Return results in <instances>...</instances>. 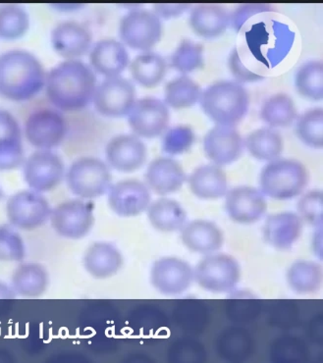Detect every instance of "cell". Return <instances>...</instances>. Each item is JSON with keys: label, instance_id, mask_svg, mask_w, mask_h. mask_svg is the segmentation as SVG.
<instances>
[{"label": "cell", "instance_id": "obj_1", "mask_svg": "<svg viewBox=\"0 0 323 363\" xmlns=\"http://www.w3.org/2000/svg\"><path fill=\"white\" fill-rule=\"evenodd\" d=\"M96 89V73L83 61H63L46 75V94L58 108L64 111L83 109L92 101Z\"/></svg>", "mask_w": 323, "mask_h": 363}, {"label": "cell", "instance_id": "obj_2", "mask_svg": "<svg viewBox=\"0 0 323 363\" xmlns=\"http://www.w3.org/2000/svg\"><path fill=\"white\" fill-rule=\"evenodd\" d=\"M43 64L27 50H12L0 55V96L13 101H29L45 86Z\"/></svg>", "mask_w": 323, "mask_h": 363}, {"label": "cell", "instance_id": "obj_3", "mask_svg": "<svg viewBox=\"0 0 323 363\" xmlns=\"http://www.w3.org/2000/svg\"><path fill=\"white\" fill-rule=\"evenodd\" d=\"M199 104L215 124L235 127L247 114L250 94L237 82L219 81L202 91Z\"/></svg>", "mask_w": 323, "mask_h": 363}, {"label": "cell", "instance_id": "obj_4", "mask_svg": "<svg viewBox=\"0 0 323 363\" xmlns=\"http://www.w3.org/2000/svg\"><path fill=\"white\" fill-rule=\"evenodd\" d=\"M309 184L306 166L296 160L270 161L261 170V193L276 201H288L300 196Z\"/></svg>", "mask_w": 323, "mask_h": 363}, {"label": "cell", "instance_id": "obj_5", "mask_svg": "<svg viewBox=\"0 0 323 363\" xmlns=\"http://www.w3.org/2000/svg\"><path fill=\"white\" fill-rule=\"evenodd\" d=\"M109 165L97 157H81L74 161L66 173L69 190L82 199L101 198L111 186Z\"/></svg>", "mask_w": 323, "mask_h": 363}, {"label": "cell", "instance_id": "obj_6", "mask_svg": "<svg viewBox=\"0 0 323 363\" xmlns=\"http://www.w3.org/2000/svg\"><path fill=\"white\" fill-rule=\"evenodd\" d=\"M119 35L123 45L146 52L155 48L163 37V23L155 13L131 10L120 21Z\"/></svg>", "mask_w": 323, "mask_h": 363}, {"label": "cell", "instance_id": "obj_7", "mask_svg": "<svg viewBox=\"0 0 323 363\" xmlns=\"http://www.w3.org/2000/svg\"><path fill=\"white\" fill-rule=\"evenodd\" d=\"M241 278L239 263L227 255H212L204 257L194 270V280L204 290L212 293H229Z\"/></svg>", "mask_w": 323, "mask_h": 363}, {"label": "cell", "instance_id": "obj_8", "mask_svg": "<svg viewBox=\"0 0 323 363\" xmlns=\"http://www.w3.org/2000/svg\"><path fill=\"white\" fill-rule=\"evenodd\" d=\"M50 224L56 234L69 240H80L94 224V204L83 199H71L51 209Z\"/></svg>", "mask_w": 323, "mask_h": 363}, {"label": "cell", "instance_id": "obj_9", "mask_svg": "<svg viewBox=\"0 0 323 363\" xmlns=\"http://www.w3.org/2000/svg\"><path fill=\"white\" fill-rule=\"evenodd\" d=\"M51 208L42 194L33 190L21 191L10 196L6 203V216L15 229L32 231L50 219Z\"/></svg>", "mask_w": 323, "mask_h": 363}, {"label": "cell", "instance_id": "obj_10", "mask_svg": "<svg viewBox=\"0 0 323 363\" xmlns=\"http://www.w3.org/2000/svg\"><path fill=\"white\" fill-rule=\"evenodd\" d=\"M92 101L97 111L104 116L123 117L129 113L136 101V89L126 78L109 77L97 86Z\"/></svg>", "mask_w": 323, "mask_h": 363}, {"label": "cell", "instance_id": "obj_11", "mask_svg": "<svg viewBox=\"0 0 323 363\" xmlns=\"http://www.w3.org/2000/svg\"><path fill=\"white\" fill-rule=\"evenodd\" d=\"M170 112L168 104L155 97H143L133 104L128 123L138 138L153 139L168 130Z\"/></svg>", "mask_w": 323, "mask_h": 363}, {"label": "cell", "instance_id": "obj_12", "mask_svg": "<svg viewBox=\"0 0 323 363\" xmlns=\"http://www.w3.org/2000/svg\"><path fill=\"white\" fill-rule=\"evenodd\" d=\"M23 172L31 190L42 194L53 190L62 182L65 167L56 153L38 150L25 160Z\"/></svg>", "mask_w": 323, "mask_h": 363}, {"label": "cell", "instance_id": "obj_13", "mask_svg": "<svg viewBox=\"0 0 323 363\" xmlns=\"http://www.w3.org/2000/svg\"><path fill=\"white\" fill-rule=\"evenodd\" d=\"M66 131L65 119L53 109L35 110L25 124L26 138L38 150H50L58 147L65 138Z\"/></svg>", "mask_w": 323, "mask_h": 363}, {"label": "cell", "instance_id": "obj_14", "mask_svg": "<svg viewBox=\"0 0 323 363\" xmlns=\"http://www.w3.org/2000/svg\"><path fill=\"white\" fill-rule=\"evenodd\" d=\"M193 281V268L181 258L161 257L151 267V285L163 295H181L191 287Z\"/></svg>", "mask_w": 323, "mask_h": 363}, {"label": "cell", "instance_id": "obj_15", "mask_svg": "<svg viewBox=\"0 0 323 363\" xmlns=\"http://www.w3.org/2000/svg\"><path fill=\"white\" fill-rule=\"evenodd\" d=\"M107 203L110 209L121 217H135L147 211L151 203L150 189L137 179H126L110 186Z\"/></svg>", "mask_w": 323, "mask_h": 363}, {"label": "cell", "instance_id": "obj_16", "mask_svg": "<svg viewBox=\"0 0 323 363\" xmlns=\"http://www.w3.org/2000/svg\"><path fill=\"white\" fill-rule=\"evenodd\" d=\"M105 157L110 167L119 172L132 173L145 164L148 150L137 135L122 134L109 140Z\"/></svg>", "mask_w": 323, "mask_h": 363}, {"label": "cell", "instance_id": "obj_17", "mask_svg": "<svg viewBox=\"0 0 323 363\" xmlns=\"http://www.w3.org/2000/svg\"><path fill=\"white\" fill-rule=\"evenodd\" d=\"M225 196V209L236 223H256L268 211L265 194L253 186H237L227 191Z\"/></svg>", "mask_w": 323, "mask_h": 363}, {"label": "cell", "instance_id": "obj_18", "mask_svg": "<svg viewBox=\"0 0 323 363\" xmlns=\"http://www.w3.org/2000/svg\"><path fill=\"white\" fill-rule=\"evenodd\" d=\"M243 147L242 135L235 127L217 125L204 135V153L214 164L220 167L239 160Z\"/></svg>", "mask_w": 323, "mask_h": 363}, {"label": "cell", "instance_id": "obj_19", "mask_svg": "<svg viewBox=\"0 0 323 363\" xmlns=\"http://www.w3.org/2000/svg\"><path fill=\"white\" fill-rule=\"evenodd\" d=\"M50 40L59 55L72 60L91 50L92 35L87 26L75 21H64L53 28Z\"/></svg>", "mask_w": 323, "mask_h": 363}, {"label": "cell", "instance_id": "obj_20", "mask_svg": "<svg viewBox=\"0 0 323 363\" xmlns=\"http://www.w3.org/2000/svg\"><path fill=\"white\" fill-rule=\"evenodd\" d=\"M145 180L150 191L158 196H165L181 190L187 176L178 161L161 157L151 161L148 166Z\"/></svg>", "mask_w": 323, "mask_h": 363}, {"label": "cell", "instance_id": "obj_21", "mask_svg": "<svg viewBox=\"0 0 323 363\" xmlns=\"http://www.w3.org/2000/svg\"><path fill=\"white\" fill-rule=\"evenodd\" d=\"M24 158L21 127L9 111L0 109V171L15 169Z\"/></svg>", "mask_w": 323, "mask_h": 363}, {"label": "cell", "instance_id": "obj_22", "mask_svg": "<svg viewBox=\"0 0 323 363\" xmlns=\"http://www.w3.org/2000/svg\"><path fill=\"white\" fill-rule=\"evenodd\" d=\"M302 225L304 221L294 212L271 214L263 225V238L274 249L289 250L301 237Z\"/></svg>", "mask_w": 323, "mask_h": 363}, {"label": "cell", "instance_id": "obj_23", "mask_svg": "<svg viewBox=\"0 0 323 363\" xmlns=\"http://www.w3.org/2000/svg\"><path fill=\"white\" fill-rule=\"evenodd\" d=\"M89 62L92 70L105 78L120 76L129 64V53L119 40L104 38L91 48Z\"/></svg>", "mask_w": 323, "mask_h": 363}, {"label": "cell", "instance_id": "obj_24", "mask_svg": "<svg viewBox=\"0 0 323 363\" xmlns=\"http://www.w3.org/2000/svg\"><path fill=\"white\" fill-rule=\"evenodd\" d=\"M181 231L182 242L196 254H214L221 249L224 242L221 229L209 220H194L185 224Z\"/></svg>", "mask_w": 323, "mask_h": 363}, {"label": "cell", "instance_id": "obj_25", "mask_svg": "<svg viewBox=\"0 0 323 363\" xmlns=\"http://www.w3.org/2000/svg\"><path fill=\"white\" fill-rule=\"evenodd\" d=\"M84 269L92 278L104 280L114 277L123 265V257L115 245L96 242L89 245L83 257Z\"/></svg>", "mask_w": 323, "mask_h": 363}, {"label": "cell", "instance_id": "obj_26", "mask_svg": "<svg viewBox=\"0 0 323 363\" xmlns=\"http://www.w3.org/2000/svg\"><path fill=\"white\" fill-rule=\"evenodd\" d=\"M190 25L199 37L217 38L224 34L230 25V13L220 4H197L190 14Z\"/></svg>", "mask_w": 323, "mask_h": 363}, {"label": "cell", "instance_id": "obj_27", "mask_svg": "<svg viewBox=\"0 0 323 363\" xmlns=\"http://www.w3.org/2000/svg\"><path fill=\"white\" fill-rule=\"evenodd\" d=\"M215 347L220 359L225 362H243L252 357L255 341L247 329L230 326L219 333Z\"/></svg>", "mask_w": 323, "mask_h": 363}, {"label": "cell", "instance_id": "obj_28", "mask_svg": "<svg viewBox=\"0 0 323 363\" xmlns=\"http://www.w3.org/2000/svg\"><path fill=\"white\" fill-rule=\"evenodd\" d=\"M190 190L201 199H219L228 191L226 173L219 165H202L191 173L188 179Z\"/></svg>", "mask_w": 323, "mask_h": 363}, {"label": "cell", "instance_id": "obj_29", "mask_svg": "<svg viewBox=\"0 0 323 363\" xmlns=\"http://www.w3.org/2000/svg\"><path fill=\"white\" fill-rule=\"evenodd\" d=\"M50 285V275L40 263H22L14 270L11 287L16 295L26 298L42 296Z\"/></svg>", "mask_w": 323, "mask_h": 363}, {"label": "cell", "instance_id": "obj_30", "mask_svg": "<svg viewBox=\"0 0 323 363\" xmlns=\"http://www.w3.org/2000/svg\"><path fill=\"white\" fill-rule=\"evenodd\" d=\"M148 219L158 231L173 233L180 231L187 221V212L175 199L160 198L150 203Z\"/></svg>", "mask_w": 323, "mask_h": 363}, {"label": "cell", "instance_id": "obj_31", "mask_svg": "<svg viewBox=\"0 0 323 363\" xmlns=\"http://www.w3.org/2000/svg\"><path fill=\"white\" fill-rule=\"evenodd\" d=\"M243 145L256 160L270 162L280 157L284 140L273 128H261L246 137Z\"/></svg>", "mask_w": 323, "mask_h": 363}, {"label": "cell", "instance_id": "obj_32", "mask_svg": "<svg viewBox=\"0 0 323 363\" xmlns=\"http://www.w3.org/2000/svg\"><path fill=\"white\" fill-rule=\"evenodd\" d=\"M165 60L158 53L146 51L136 56L130 64V73L133 80L145 88H155L160 85L166 75Z\"/></svg>", "mask_w": 323, "mask_h": 363}, {"label": "cell", "instance_id": "obj_33", "mask_svg": "<svg viewBox=\"0 0 323 363\" xmlns=\"http://www.w3.org/2000/svg\"><path fill=\"white\" fill-rule=\"evenodd\" d=\"M287 283L299 295H310L319 290L322 284V268L319 263L298 260L287 271Z\"/></svg>", "mask_w": 323, "mask_h": 363}, {"label": "cell", "instance_id": "obj_34", "mask_svg": "<svg viewBox=\"0 0 323 363\" xmlns=\"http://www.w3.org/2000/svg\"><path fill=\"white\" fill-rule=\"evenodd\" d=\"M261 118L271 128H286L297 118V108L291 96L276 94L268 97L261 109Z\"/></svg>", "mask_w": 323, "mask_h": 363}, {"label": "cell", "instance_id": "obj_35", "mask_svg": "<svg viewBox=\"0 0 323 363\" xmlns=\"http://www.w3.org/2000/svg\"><path fill=\"white\" fill-rule=\"evenodd\" d=\"M263 303L258 296L247 291L232 294L225 304V313L236 324H248L263 313Z\"/></svg>", "mask_w": 323, "mask_h": 363}, {"label": "cell", "instance_id": "obj_36", "mask_svg": "<svg viewBox=\"0 0 323 363\" xmlns=\"http://www.w3.org/2000/svg\"><path fill=\"white\" fill-rule=\"evenodd\" d=\"M202 93L199 84L188 76L182 75L168 82L164 89V102L174 109L189 108L199 101Z\"/></svg>", "mask_w": 323, "mask_h": 363}, {"label": "cell", "instance_id": "obj_37", "mask_svg": "<svg viewBox=\"0 0 323 363\" xmlns=\"http://www.w3.org/2000/svg\"><path fill=\"white\" fill-rule=\"evenodd\" d=\"M295 86L302 96L312 101H322L323 97V63L312 60L302 64L295 76Z\"/></svg>", "mask_w": 323, "mask_h": 363}, {"label": "cell", "instance_id": "obj_38", "mask_svg": "<svg viewBox=\"0 0 323 363\" xmlns=\"http://www.w3.org/2000/svg\"><path fill=\"white\" fill-rule=\"evenodd\" d=\"M30 28V16L18 4L0 6V38L13 40L22 38Z\"/></svg>", "mask_w": 323, "mask_h": 363}, {"label": "cell", "instance_id": "obj_39", "mask_svg": "<svg viewBox=\"0 0 323 363\" xmlns=\"http://www.w3.org/2000/svg\"><path fill=\"white\" fill-rule=\"evenodd\" d=\"M299 139L305 145L320 150L323 147V109L315 107L299 117L296 125Z\"/></svg>", "mask_w": 323, "mask_h": 363}, {"label": "cell", "instance_id": "obj_40", "mask_svg": "<svg viewBox=\"0 0 323 363\" xmlns=\"http://www.w3.org/2000/svg\"><path fill=\"white\" fill-rule=\"evenodd\" d=\"M309 357L306 342L294 335H283L273 342L270 357L275 362H305Z\"/></svg>", "mask_w": 323, "mask_h": 363}, {"label": "cell", "instance_id": "obj_41", "mask_svg": "<svg viewBox=\"0 0 323 363\" xmlns=\"http://www.w3.org/2000/svg\"><path fill=\"white\" fill-rule=\"evenodd\" d=\"M170 63L178 72H193L204 66V47L192 40H183L171 55Z\"/></svg>", "mask_w": 323, "mask_h": 363}, {"label": "cell", "instance_id": "obj_42", "mask_svg": "<svg viewBox=\"0 0 323 363\" xmlns=\"http://www.w3.org/2000/svg\"><path fill=\"white\" fill-rule=\"evenodd\" d=\"M25 257L21 235L11 225H0V262H20Z\"/></svg>", "mask_w": 323, "mask_h": 363}, {"label": "cell", "instance_id": "obj_43", "mask_svg": "<svg viewBox=\"0 0 323 363\" xmlns=\"http://www.w3.org/2000/svg\"><path fill=\"white\" fill-rule=\"evenodd\" d=\"M299 316L300 309L292 301H273L266 308V320L275 328H293L299 321Z\"/></svg>", "mask_w": 323, "mask_h": 363}, {"label": "cell", "instance_id": "obj_44", "mask_svg": "<svg viewBox=\"0 0 323 363\" xmlns=\"http://www.w3.org/2000/svg\"><path fill=\"white\" fill-rule=\"evenodd\" d=\"M323 194L322 191H309L302 196L298 201V216L302 221L314 227L322 225Z\"/></svg>", "mask_w": 323, "mask_h": 363}, {"label": "cell", "instance_id": "obj_45", "mask_svg": "<svg viewBox=\"0 0 323 363\" xmlns=\"http://www.w3.org/2000/svg\"><path fill=\"white\" fill-rule=\"evenodd\" d=\"M183 326L190 332L202 333L209 322V309L206 304L199 300H191L185 303L183 308Z\"/></svg>", "mask_w": 323, "mask_h": 363}, {"label": "cell", "instance_id": "obj_46", "mask_svg": "<svg viewBox=\"0 0 323 363\" xmlns=\"http://www.w3.org/2000/svg\"><path fill=\"white\" fill-rule=\"evenodd\" d=\"M194 135L188 127L177 126L169 130L163 138L164 152L170 155H180L193 144Z\"/></svg>", "mask_w": 323, "mask_h": 363}, {"label": "cell", "instance_id": "obj_47", "mask_svg": "<svg viewBox=\"0 0 323 363\" xmlns=\"http://www.w3.org/2000/svg\"><path fill=\"white\" fill-rule=\"evenodd\" d=\"M273 9L270 4H241L230 14V25L236 30L242 29L243 25L247 22L251 17L255 16L260 13L273 11Z\"/></svg>", "mask_w": 323, "mask_h": 363}, {"label": "cell", "instance_id": "obj_48", "mask_svg": "<svg viewBox=\"0 0 323 363\" xmlns=\"http://www.w3.org/2000/svg\"><path fill=\"white\" fill-rule=\"evenodd\" d=\"M228 66L233 77L237 81V83H251V82H256L263 80V77L251 72L250 70L241 61L239 52L237 48H234L230 53L229 60H228Z\"/></svg>", "mask_w": 323, "mask_h": 363}, {"label": "cell", "instance_id": "obj_49", "mask_svg": "<svg viewBox=\"0 0 323 363\" xmlns=\"http://www.w3.org/2000/svg\"><path fill=\"white\" fill-rule=\"evenodd\" d=\"M190 7H191V4H158L153 5V13H155L160 18L169 19V18L177 17L179 15L183 14Z\"/></svg>", "mask_w": 323, "mask_h": 363}, {"label": "cell", "instance_id": "obj_50", "mask_svg": "<svg viewBox=\"0 0 323 363\" xmlns=\"http://www.w3.org/2000/svg\"><path fill=\"white\" fill-rule=\"evenodd\" d=\"M16 296L11 286L0 281V300H14Z\"/></svg>", "mask_w": 323, "mask_h": 363}, {"label": "cell", "instance_id": "obj_51", "mask_svg": "<svg viewBox=\"0 0 323 363\" xmlns=\"http://www.w3.org/2000/svg\"><path fill=\"white\" fill-rule=\"evenodd\" d=\"M1 196H2V191H1V189H0V199H1Z\"/></svg>", "mask_w": 323, "mask_h": 363}]
</instances>
